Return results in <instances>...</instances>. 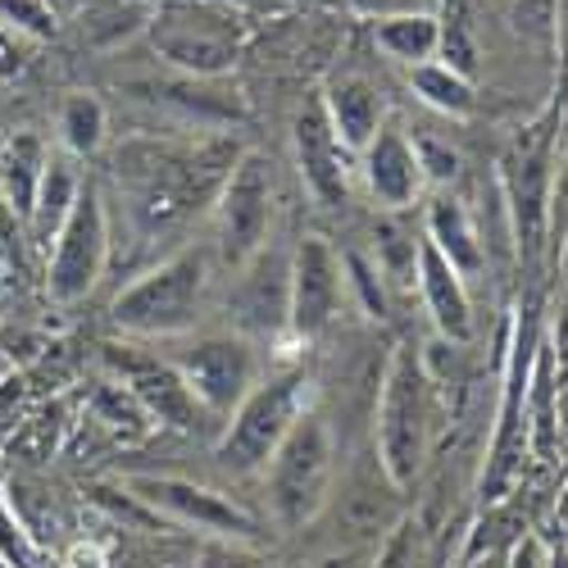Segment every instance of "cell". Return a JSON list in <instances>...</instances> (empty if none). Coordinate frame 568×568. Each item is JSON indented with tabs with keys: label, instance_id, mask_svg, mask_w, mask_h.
I'll use <instances>...</instances> for the list:
<instances>
[{
	"label": "cell",
	"instance_id": "6da1fadb",
	"mask_svg": "<svg viewBox=\"0 0 568 568\" xmlns=\"http://www.w3.org/2000/svg\"><path fill=\"white\" fill-rule=\"evenodd\" d=\"M227 136L205 141H155L141 136L114 151V178L123 192V214L141 242H160L186 219L214 205L223 178L236 164Z\"/></svg>",
	"mask_w": 568,
	"mask_h": 568
},
{
	"label": "cell",
	"instance_id": "7a4b0ae2",
	"mask_svg": "<svg viewBox=\"0 0 568 568\" xmlns=\"http://www.w3.org/2000/svg\"><path fill=\"white\" fill-rule=\"evenodd\" d=\"M433 442L437 428L428 373H423V346L400 342L373 392V464L387 473L392 487L409 491L433 455Z\"/></svg>",
	"mask_w": 568,
	"mask_h": 568
},
{
	"label": "cell",
	"instance_id": "3957f363",
	"mask_svg": "<svg viewBox=\"0 0 568 568\" xmlns=\"http://www.w3.org/2000/svg\"><path fill=\"white\" fill-rule=\"evenodd\" d=\"M314 377L305 368H282L268 373L242 396L227 418L223 433L214 442V459L227 478H260L264 464L273 459V450L287 442V433L314 409Z\"/></svg>",
	"mask_w": 568,
	"mask_h": 568
},
{
	"label": "cell",
	"instance_id": "277c9868",
	"mask_svg": "<svg viewBox=\"0 0 568 568\" xmlns=\"http://www.w3.org/2000/svg\"><path fill=\"white\" fill-rule=\"evenodd\" d=\"M337 473H342L337 428L327 423V414L310 409L260 473L273 524L287 528V532L318 524L323 505L337 491Z\"/></svg>",
	"mask_w": 568,
	"mask_h": 568
},
{
	"label": "cell",
	"instance_id": "5b68a950",
	"mask_svg": "<svg viewBox=\"0 0 568 568\" xmlns=\"http://www.w3.org/2000/svg\"><path fill=\"white\" fill-rule=\"evenodd\" d=\"M210 282H214L210 246H182L155 268L132 277L114 296L110 318L128 337H182L201 323Z\"/></svg>",
	"mask_w": 568,
	"mask_h": 568
},
{
	"label": "cell",
	"instance_id": "8992f818",
	"mask_svg": "<svg viewBox=\"0 0 568 568\" xmlns=\"http://www.w3.org/2000/svg\"><path fill=\"white\" fill-rule=\"evenodd\" d=\"M146 41L186 78H223L246 45V19L223 0H160L146 19Z\"/></svg>",
	"mask_w": 568,
	"mask_h": 568
},
{
	"label": "cell",
	"instance_id": "52a82bcc",
	"mask_svg": "<svg viewBox=\"0 0 568 568\" xmlns=\"http://www.w3.org/2000/svg\"><path fill=\"white\" fill-rule=\"evenodd\" d=\"M537 318L532 310H518L514 318V346L505 355V383L496 396V414H491V450L478 478V500L487 509H496L514 483L524 473V450H528V377H532V355H537Z\"/></svg>",
	"mask_w": 568,
	"mask_h": 568
},
{
	"label": "cell",
	"instance_id": "ba28073f",
	"mask_svg": "<svg viewBox=\"0 0 568 568\" xmlns=\"http://www.w3.org/2000/svg\"><path fill=\"white\" fill-rule=\"evenodd\" d=\"M214 242L210 255L219 268L236 273L255 251L268 246L273 214H277V192H273V164L255 151L236 155L232 173L223 178L214 196Z\"/></svg>",
	"mask_w": 568,
	"mask_h": 568
},
{
	"label": "cell",
	"instance_id": "9c48e42d",
	"mask_svg": "<svg viewBox=\"0 0 568 568\" xmlns=\"http://www.w3.org/2000/svg\"><path fill=\"white\" fill-rule=\"evenodd\" d=\"M110 264V210L97 182H82V192L60 223L55 242L45 246V296L55 305H78L97 292Z\"/></svg>",
	"mask_w": 568,
	"mask_h": 568
},
{
	"label": "cell",
	"instance_id": "30bf717a",
	"mask_svg": "<svg viewBox=\"0 0 568 568\" xmlns=\"http://www.w3.org/2000/svg\"><path fill=\"white\" fill-rule=\"evenodd\" d=\"M500 196L518 251L537 255L555 219V114H546L524 136H514V146L500 160Z\"/></svg>",
	"mask_w": 568,
	"mask_h": 568
},
{
	"label": "cell",
	"instance_id": "8fae6325",
	"mask_svg": "<svg viewBox=\"0 0 568 568\" xmlns=\"http://www.w3.org/2000/svg\"><path fill=\"white\" fill-rule=\"evenodd\" d=\"M123 491L146 509L151 518H169L178 528H192L205 537H223V541H260L264 524L242 509L232 496L192 483V478H173V473H136L123 483Z\"/></svg>",
	"mask_w": 568,
	"mask_h": 568
},
{
	"label": "cell",
	"instance_id": "7c38bea8",
	"mask_svg": "<svg viewBox=\"0 0 568 568\" xmlns=\"http://www.w3.org/2000/svg\"><path fill=\"white\" fill-rule=\"evenodd\" d=\"M169 364L178 368V377L201 400V409L210 418H227L242 396L260 383V351L255 342L236 337V333H214V337H196L182 351L169 355Z\"/></svg>",
	"mask_w": 568,
	"mask_h": 568
},
{
	"label": "cell",
	"instance_id": "4fadbf2b",
	"mask_svg": "<svg viewBox=\"0 0 568 568\" xmlns=\"http://www.w3.org/2000/svg\"><path fill=\"white\" fill-rule=\"evenodd\" d=\"M287 310H292V255L273 246L268 236V246L255 251L232 277L227 323L246 342H273L287 333Z\"/></svg>",
	"mask_w": 568,
	"mask_h": 568
},
{
	"label": "cell",
	"instance_id": "5bb4252c",
	"mask_svg": "<svg viewBox=\"0 0 568 568\" xmlns=\"http://www.w3.org/2000/svg\"><path fill=\"white\" fill-rule=\"evenodd\" d=\"M346 292L342 255L333 251L327 236H301V246L292 251V310H287V333L301 342L323 337L337 323Z\"/></svg>",
	"mask_w": 568,
	"mask_h": 568
},
{
	"label": "cell",
	"instance_id": "9a60e30c",
	"mask_svg": "<svg viewBox=\"0 0 568 568\" xmlns=\"http://www.w3.org/2000/svg\"><path fill=\"white\" fill-rule=\"evenodd\" d=\"M292 146H296L301 182H305V192L314 196V205H323V210H342V205L351 201L355 155L342 146V136L333 132V123H327V114H323L318 101H310V105L296 114Z\"/></svg>",
	"mask_w": 568,
	"mask_h": 568
},
{
	"label": "cell",
	"instance_id": "2e32d148",
	"mask_svg": "<svg viewBox=\"0 0 568 568\" xmlns=\"http://www.w3.org/2000/svg\"><path fill=\"white\" fill-rule=\"evenodd\" d=\"M114 368L123 373V387L132 392V400L146 409L151 423H160V428H178V433H201L210 414L201 409V400L186 392V383L178 377V368L169 359H141L132 351H110Z\"/></svg>",
	"mask_w": 568,
	"mask_h": 568
},
{
	"label": "cell",
	"instance_id": "e0dca14e",
	"mask_svg": "<svg viewBox=\"0 0 568 568\" xmlns=\"http://www.w3.org/2000/svg\"><path fill=\"white\" fill-rule=\"evenodd\" d=\"M359 178L368 186V196L377 210L400 214L423 196V169H418V151L405 128L383 123L373 132V141L359 151Z\"/></svg>",
	"mask_w": 568,
	"mask_h": 568
},
{
	"label": "cell",
	"instance_id": "ac0fdd59",
	"mask_svg": "<svg viewBox=\"0 0 568 568\" xmlns=\"http://www.w3.org/2000/svg\"><path fill=\"white\" fill-rule=\"evenodd\" d=\"M418 292L428 305V318L437 327V342L468 346L473 342V301H468V282L418 236Z\"/></svg>",
	"mask_w": 568,
	"mask_h": 568
},
{
	"label": "cell",
	"instance_id": "d6986e66",
	"mask_svg": "<svg viewBox=\"0 0 568 568\" xmlns=\"http://www.w3.org/2000/svg\"><path fill=\"white\" fill-rule=\"evenodd\" d=\"M136 97H146L155 105L178 110L182 119L196 123H242L246 119V97L236 87H223L219 78H155V82H136Z\"/></svg>",
	"mask_w": 568,
	"mask_h": 568
},
{
	"label": "cell",
	"instance_id": "ffe728a7",
	"mask_svg": "<svg viewBox=\"0 0 568 568\" xmlns=\"http://www.w3.org/2000/svg\"><path fill=\"white\" fill-rule=\"evenodd\" d=\"M423 242H428L464 282L478 277L487 268V242L473 214L455 201V196H433L428 214H423Z\"/></svg>",
	"mask_w": 568,
	"mask_h": 568
},
{
	"label": "cell",
	"instance_id": "44dd1931",
	"mask_svg": "<svg viewBox=\"0 0 568 568\" xmlns=\"http://www.w3.org/2000/svg\"><path fill=\"white\" fill-rule=\"evenodd\" d=\"M151 10L155 6H141V0H78L64 23L78 51H114L136 32H146Z\"/></svg>",
	"mask_w": 568,
	"mask_h": 568
},
{
	"label": "cell",
	"instance_id": "7402d4cb",
	"mask_svg": "<svg viewBox=\"0 0 568 568\" xmlns=\"http://www.w3.org/2000/svg\"><path fill=\"white\" fill-rule=\"evenodd\" d=\"M318 105H323L327 123H333V132L342 136V146L351 155H359L368 141H373V132L383 128V91H377L373 82H364V78L333 82V87L323 91Z\"/></svg>",
	"mask_w": 568,
	"mask_h": 568
},
{
	"label": "cell",
	"instance_id": "603a6c76",
	"mask_svg": "<svg viewBox=\"0 0 568 568\" xmlns=\"http://www.w3.org/2000/svg\"><path fill=\"white\" fill-rule=\"evenodd\" d=\"M45 141L37 132H14L6 146H0V210L14 214L28 232V214H32V201H37V186H41V173H45Z\"/></svg>",
	"mask_w": 568,
	"mask_h": 568
},
{
	"label": "cell",
	"instance_id": "cb8c5ba5",
	"mask_svg": "<svg viewBox=\"0 0 568 568\" xmlns=\"http://www.w3.org/2000/svg\"><path fill=\"white\" fill-rule=\"evenodd\" d=\"M78 192H82L78 169H73L64 155H51V160H45V173H41V186H37V201H32V214H28V242H32L37 251H45V246L55 242V232H60V223L69 219Z\"/></svg>",
	"mask_w": 568,
	"mask_h": 568
},
{
	"label": "cell",
	"instance_id": "d4e9b609",
	"mask_svg": "<svg viewBox=\"0 0 568 568\" xmlns=\"http://www.w3.org/2000/svg\"><path fill=\"white\" fill-rule=\"evenodd\" d=\"M418 236L423 232L405 227L396 214H387L373 227V268L383 277V287H396V292L418 287Z\"/></svg>",
	"mask_w": 568,
	"mask_h": 568
},
{
	"label": "cell",
	"instance_id": "484cf974",
	"mask_svg": "<svg viewBox=\"0 0 568 568\" xmlns=\"http://www.w3.org/2000/svg\"><path fill=\"white\" fill-rule=\"evenodd\" d=\"M373 41H377V51L400 60V64H428L437 60V19L433 14H423V10H400V14H387V19H377L373 28Z\"/></svg>",
	"mask_w": 568,
	"mask_h": 568
},
{
	"label": "cell",
	"instance_id": "4316f807",
	"mask_svg": "<svg viewBox=\"0 0 568 568\" xmlns=\"http://www.w3.org/2000/svg\"><path fill=\"white\" fill-rule=\"evenodd\" d=\"M409 87L418 91V101H423V105H433L437 114L468 119L473 110H478V91H473V82L459 78L455 69H446L442 60L414 64V69H409Z\"/></svg>",
	"mask_w": 568,
	"mask_h": 568
},
{
	"label": "cell",
	"instance_id": "83f0119b",
	"mask_svg": "<svg viewBox=\"0 0 568 568\" xmlns=\"http://www.w3.org/2000/svg\"><path fill=\"white\" fill-rule=\"evenodd\" d=\"M60 141H64V151L73 160H87V155H97L105 146V136H110V114L105 105L91 97V91H73V97H64L60 105Z\"/></svg>",
	"mask_w": 568,
	"mask_h": 568
},
{
	"label": "cell",
	"instance_id": "f1b7e54d",
	"mask_svg": "<svg viewBox=\"0 0 568 568\" xmlns=\"http://www.w3.org/2000/svg\"><path fill=\"white\" fill-rule=\"evenodd\" d=\"M423 564H428V532H423L414 514H400L368 555V568H423Z\"/></svg>",
	"mask_w": 568,
	"mask_h": 568
},
{
	"label": "cell",
	"instance_id": "f546056e",
	"mask_svg": "<svg viewBox=\"0 0 568 568\" xmlns=\"http://www.w3.org/2000/svg\"><path fill=\"white\" fill-rule=\"evenodd\" d=\"M0 28L28 32L37 41L60 37V19L51 10V0H0Z\"/></svg>",
	"mask_w": 568,
	"mask_h": 568
},
{
	"label": "cell",
	"instance_id": "4dcf8cb0",
	"mask_svg": "<svg viewBox=\"0 0 568 568\" xmlns=\"http://www.w3.org/2000/svg\"><path fill=\"white\" fill-rule=\"evenodd\" d=\"M196 568H268V559L255 550V541H223V537H205Z\"/></svg>",
	"mask_w": 568,
	"mask_h": 568
},
{
	"label": "cell",
	"instance_id": "1f68e13d",
	"mask_svg": "<svg viewBox=\"0 0 568 568\" xmlns=\"http://www.w3.org/2000/svg\"><path fill=\"white\" fill-rule=\"evenodd\" d=\"M342 273H346V287L359 292L364 310L373 318H383L387 314V287H383V277H377V268L364 260V255H342Z\"/></svg>",
	"mask_w": 568,
	"mask_h": 568
},
{
	"label": "cell",
	"instance_id": "d6a6232c",
	"mask_svg": "<svg viewBox=\"0 0 568 568\" xmlns=\"http://www.w3.org/2000/svg\"><path fill=\"white\" fill-rule=\"evenodd\" d=\"M505 568H550V550H546V541H541L537 532L518 537V541L509 546V555H505Z\"/></svg>",
	"mask_w": 568,
	"mask_h": 568
},
{
	"label": "cell",
	"instance_id": "836d02e7",
	"mask_svg": "<svg viewBox=\"0 0 568 568\" xmlns=\"http://www.w3.org/2000/svg\"><path fill=\"white\" fill-rule=\"evenodd\" d=\"M23 69V45H19V32L0 28V78H14Z\"/></svg>",
	"mask_w": 568,
	"mask_h": 568
},
{
	"label": "cell",
	"instance_id": "e575fe53",
	"mask_svg": "<svg viewBox=\"0 0 568 568\" xmlns=\"http://www.w3.org/2000/svg\"><path fill=\"white\" fill-rule=\"evenodd\" d=\"M355 10H364V14H400V10H409V0H355Z\"/></svg>",
	"mask_w": 568,
	"mask_h": 568
},
{
	"label": "cell",
	"instance_id": "d590c367",
	"mask_svg": "<svg viewBox=\"0 0 568 568\" xmlns=\"http://www.w3.org/2000/svg\"><path fill=\"white\" fill-rule=\"evenodd\" d=\"M69 564H73V568H105L101 550H91V546H78V550L69 555Z\"/></svg>",
	"mask_w": 568,
	"mask_h": 568
},
{
	"label": "cell",
	"instance_id": "8d00e7d4",
	"mask_svg": "<svg viewBox=\"0 0 568 568\" xmlns=\"http://www.w3.org/2000/svg\"><path fill=\"white\" fill-rule=\"evenodd\" d=\"M141 6H160V0H141Z\"/></svg>",
	"mask_w": 568,
	"mask_h": 568
}]
</instances>
